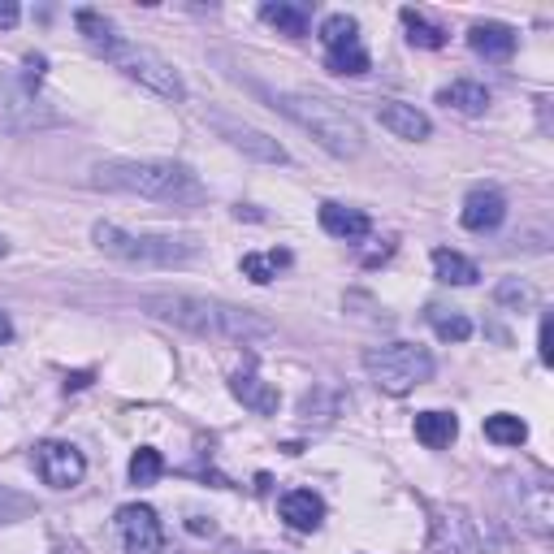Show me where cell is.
Returning <instances> with one entry per match:
<instances>
[{
  "instance_id": "ba28073f",
  "label": "cell",
  "mask_w": 554,
  "mask_h": 554,
  "mask_svg": "<svg viewBox=\"0 0 554 554\" xmlns=\"http://www.w3.org/2000/svg\"><path fill=\"white\" fill-rule=\"evenodd\" d=\"M321 44H325V65L334 74H368L360 22H355L351 13H329L321 22Z\"/></svg>"
},
{
  "instance_id": "52a82bcc",
  "label": "cell",
  "mask_w": 554,
  "mask_h": 554,
  "mask_svg": "<svg viewBox=\"0 0 554 554\" xmlns=\"http://www.w3.org/2000/svg\"><path fill=\"white\" fill-rule=\"evenodd\" d=\"M52 122H57V113H52L48 104L22 83V78L0 70V130L26 135V130H44Z\"/></svg>"
},
{
  "instance_id": "603a6c76",
  "label": "cell",
  "mask_w": 554,
  "mask_h": 554,
  "mask_svg": "<svg viewBox=\"0 0 554 554\" xmlns=\"http://www.w3.org/2000/svg\"><path fill=\"white\" fill-rule=\"evenodd\" d=\"M282 265H290V252H247L239 269H243V277H252L256 286H265V282H273Z\"/></svg>"
},
{
  "instance_id": "4316f807",
  "label": "cell",
  "mask_w": 554,
  "mask_h": 554,
  "mask_svg": "<svg viewBox=\"0 0 554 554\" xmlns=\"http://www.w3.org/2000/svg\"><path fill=\"white\" fill-rule=\"evenodd\" d=\"M161 472H165V459H161V451H152V446H139V451L130 455V481L135 485L161 481Z\"/></svg>"
},
{
  "instance_id": "f1b7e54d",
  "label": "cell",
  "mask_w": 554,
  "mask_h": 554,
  "mask_svg": "<svg viewBox=\"0 0 554 554\" xmlns=\"http://www.w3.org/2000/svg\"><path fill=\"white\" fill-rule=\"evenodd\" d=\"M498 299H503V303H533V290L520 286V282H503V286H498Z\"/></svg>"
},
{
  "instance_id": "d6986e66",
  "label": "cell",
  "mask_w": 554,
  "mask_h": 554,
  "mask_svg": "<svg viewBox=\"0 0 554 554\" xmlns=\"http://www.w3.org/2000/svg\"><path fill=\"white\" fill-rule=\"evenodd\" d=\"M438 104H446V109H455V113L477 117V113H485V104H490V91H485L481 83H468V78H459V83H451V87L438 91Z\"/></svg>"
},
{
  "instance_id": "8fae6325",
  "label": "cell",
  "mask_w": 554,
  "mask_h": 554,
  "mask_svg": "<svg viewBox=\"0 0 554 554\" xmlns=\"http://www.w3.org/2000/svg\"><path fill=\"white\" fill-rule=\"evenodd\" d=\"M117 537H122L126 554H161V542H165L156 511L143 503H130L117 511Z\"/></svg>"
},
{
  "instance_id": "9a60e30c",
  "label": "cell",
  "mask_w": 554,
  "mask_h": 554,
  "mask_svg": "<svg viewBox=\"0 0 554 554\" xmlns=\"http://www.w3.org/2000/svg\"><path fill=\"white\" fill-rule=\"evenodd\" d=\"M282 520L295 533H312V529H321V520H325V503L312 490H290V494H282Z\"/></svg>"
},
{
  "instance_id": "8992f818",
  "label": "cell",
  "mask_w": 554,
  "mask_h": 554,
  "mask_svg": "<svg viewBox=\"0 0 554 554\" xmlns=\"http://www.w3.org/2000/svg\"><path fill=\"white\" fill-rule=\"evenodd\" d=\"M364 373L373 377L377 390L407 394L433 377V355L425 347H416V342H386V347L364 351Z\"/></svg>"
},
{
  "instance_id": "484cf974",
  "label": "cell",
  "mask_w": 554,
  "mask_h": 554,
  "mask_svg": "<svg viewBox=\"0 0 554 554\" xmlns=\"http://www.w3.org/2000/svg\"><path fill=\"white\" fill-rule=\"evenodd\" d=\"M399 18H403V26H407V39H412L416 48H442V44H446L442 26L425 22V18H420V13H416V9H403Z\"/></svg>"
},
{
  "instance_id": "83f0119b",
  "label": "cell",
  "mask_w": 554,
  "mask_h": 554,
  "mask_svg": "<svg viewBox=\"0 0 554 554\" xmlns=\"http://www.w3.org/2000/svg\"><path fill=\"white\" fill-rule=\"evenodd\" d=\"M26 511H35L31 498H22V494H13V490H0V524H9V520H22Z\"/></svg>"
},
{
  "instance_id": "277c9868",
  "label": "cell",
  "mask_w": 554,
  "mask_h": 554,
  "mask_svg": "<svg viewBox=\"0 0 554 554\" xmlns=\"http://www.w3.org/2000/svg\"><path fill=\"white\" fill-rule=\"evenodd\" d=\"M273 109H282L290 122H299L316 143H321L325 152H334V156H360L364 152V130H360V122H355L347 109H338L334 100L303 96V91H277Z\"/></svg>"
},
{
  "instance_id": "5b68a950",
  "label": "cell",
  "mask_w": 554,
  "mask_h": 554,
  "mask_svg": "<svg viewBox=\"0 0 554 554\" xmlns=\"http://www.w3.org/2000/svg\"><path fill=\"white\" fill-rule=\"evenodd\" d=\"M91 239H96L100 252H109L117 260H126V265H182V260H191L200 252V243L195 239H169V234H130L122 226H113V221H100L96 230H91Z\"/></svg>"
},
{
  "instance_id": "30bf717a",
  "label": "cell",
  "mask_w": 554,
  "mask_h": 554,
  "mask_svg": "<svg viewBox=\"0 0 554 554\" xmlns=\"http://www.w3.org/2000/svg\"><path fill=\"white\" fill-rule=\"evenodd\" d=\"M446 546H451V554H485V537L468 511L459 507L433 511V550H446Z\"/></svg>"
},
{
  "instance_id": "d6a6232c",
  "label": "cell",
  "mask_w": 554,
  "mask_h": 554,
  "mask_svg": "<svg viewBox=\"0 0 554 554\" xmlns=\"http://www.w3.org/2000/svg\"><path fill=\"white\" fill-rule=\"evenodd\" d=\"M9 338H13V325H9V316L0 312V342H9Z\"/></svg>"
},
{
  "instance_id": "6da1fadb",
  "label": "cell",
  "mask_w": 554,
  "mask_h": 554,
  "mask_svg": "<svg viewBox=\"0 0 554 554\" xmlns=\"http://www.w3.org/2000/svg\"><path fill=\"white\" fill-rule=\"evenodd\" d=\"M143 308L161 321L187 329L195 338H217V342H265L273 338L277 329L265 316L247 312V308H234V303H221V299H204V295H148Z\"/></svg>"
},
{
  "instance_id": "1f68e13d",
  "label": "cell",
  "mask_w": 554,
  "mask_h": 554,
  "mask_svg": "<svg viewBox=\"0 0 554 554\" xmlns=\"http://www.w3.org/2000/svg\"><path fill=\"white\" fill-rule=\"evenodd\" d=\"M87 381H91V373H74L70 381H65V390H83V386H87Z\"/></svg>"
},
{
  "instance_id": "5bb4252c",
  "label": "cell",
  "mask_w": 554,
  "mask_h": 554,
  "mask_svg": "<svg viewBox=\"0 0 554 554\" xmlns=\"http://www.w3.org/2000/svg\"><path fill=\"white\" fill-rule=\"evenodd\" d=\"M507 217V200L498 191H472L464 200V213H459V221H464L468 230H498Z\"/></svg>"
},
{
  "instance_id": "4fadbf2b",
  "label": "cell",
  "mask_w": 554,
  "mask_h": 554,
  "mask_svg": "<svg viewBox=\"0 0 554 554\" xmlns=\"http://www.w3.org/2000/svg\"><path fill=\"white\" fill-rule=\"evenodd\" d=\"M377 122L390 130L394 139H429V117L416 104H399V100H381L377 104Z\"/></svg>"
},
{
  "instance_id": "7c38bea8",
  "label": "cell",
  "mask_w": 554,
  "mask_h": 554,
  "mask_svg": "<svg viewBox=\"0 0 554 554\" xmlns=\"http://www.w3.org/2000/svg\"><path fill=\"white\" fill-rule=\"evenodd\" d=\"M221 135H226L234 148L239 152H247V156H256V161H269V165H286V148L277 139H269L265 130H256V126H243V122H234V117H226V113H213L208 117Z\"/></svg>"
},
{
  "instance_id": "ffe728a7",
  "label": "cell",
  "mask_w": 554,
  "mask_h": 554,
  "mask_svg": "<svg viewBox=\"0 0 554 554\" xmlns=\"http://www.w3.org/2000/svg\"><path fill=\"white\" fill-rule=\"evenodd\" d=\"M416 438L429 446V451H442L459 438V420L451 412H420L416 416Z\"/></svg>"
},
{
  "instance_id": "f546056e",
  "label": "cell",
  "mask_w": 554,
  "mask_h": 554,
  "mask_svg": "<svg viewBox=\"0 0 554 554\" xmlns=\"http://www.w3.org/2000/svg\"><path fill=\"white\" fill-rule=\"evenodd\" d=\"M22 18V9L13 5V0H0V31H9V26H18Z\"/></svg>"
},
{
  "instance_id": "7402d4cb",
  "label": "cell",
  "mask_w": 554,
  "mask_h": 554,
  "mask_svg": "<svg viewBox=\"0 0 554 554\" xmlns=\"http://www.w3.org/2000/svg\"><path fill=\"white\" fill-rule=\"evenodd\" d=\"M260 18H265L269 26H277L282 35H308L312 26V9L308 5H290V0H277V5H265L260 9Z\"/></svg>"
},
{
  "instance_id": "cb8c5ba5",
  "label": "cell",
  "mask_w": 554,
  "mask_h": 554,
  "mask_svg": "<svg viewBox=\"0 0 554 554\" xmlns=\"http://www.w3.org/2000/svg\"><path fill=\"white\" fill-rule=\"evenodd\" d=\"M485 438L498 442V446H520L524 438H529V425L511 412H498V416L485 420Z\"/></svg>"
},
{
  "instance_id": "44dd1931",
  "label": "cell",
  "mask_w": 554,
  "mask_h": 554,
  "mask_svg": "<svg viewBox=\"0 0 554 554\" xmlns=\"http://www.w3.org/2000/svg\"><path fill=\"white\" fill-rule=\"evenodd\" d=\"M433 273H438V282H446V286H472L481 277V269L472 265L468 256L451 252V247H438V252H433Z\"/></svg>"
},
{
  "instance_id": "3957f363",
  "label": "cell",
  "mask_w": 554,
  "mask_h": 554,
  "mask_svg": "<svg viewBox=\"0 0 554 554\" xmlns=\"http://www.w3.org/2000/svg\"><path fill=\"white\" fill-rule=\"evenodd\" d=\"M91 182L104 191H126V195H143V200H161V204L204 200V182L187 165H174V161H104L96 165V178Z\"/></svg>"
},
{
  "instance_id": "2e32d148",
  "label": "cell",
  "mask_w": 554,
  "mask_h": 554,
  "mask_svg": "<svg viewBox=\"0 0 554 554\" xmlns=\"http://www.w3.org/2000/svg\"><path fill=\"white\" fill-rule=\"evenodd\" d=\"M468 44H472V52H481V57H490V61H507L511 52H516V31L503 22H477L468 31Z\"/></svg>"
},
{
  "instance_id": "e575fe53",
  "label": "cell",
  "mask_w": 554,
  "mask_h": 554,
  "mask_svg": "<svg viewBox=\"0 0 554 554\" xmlns=\"http://www.w3.org/2000/svg\"><path fill=\"white\" fill-rule=\"evenodd\" d=\"M5 252H9V243H5V239H0V256H5Z\"/></svg>"
},
{
  "instance_id": "836d02e7",
  "label": "cell",
  "mask_w": 554,
  "mask_h": 554,
  "mask_svg": "<svg viewBox=\"0 0 554 554\" xmlns=\"http://www.w3.org/2000/svg\"><path fill=\"white\" fill-rule=\"evenodd\" d=\"M52 554H87V550H83V546H57Z\"/></svg>"
},
{
  "instance_id": "4dcf8cb0",
  "label": "cell",
  "mask_w": 554,
  "mask_h": 554,
  "mask_svg": "<svg viewBox=\"0 0 554 554\" xmlns=\"http://www.w3.org/2000/svg\"><path fill=\"white\" fill-rule=\"evenodd\" d=\"M537 342H542V364H550V316H542V334H537Z\"/></svg>"
},
{
  "instance_id": "9c48e42d",
  "label": "cell",
  "mask_w": 554,
  "mask_h": 554,
  "mask_svg": "<svg viewBox=\"0 0 554 554\" xmlns=\"http://www.w3.org/2000/svg\"><path fill=\"white\" fill-rule=\"evenodd\" d=\"M35 472L44 485H52V490H70V485L83 481L87 459L70 442H39L35 446Z\"/></svg>"
},
{
  "instance_id": "ac0fdd59",
  "label": "cell",
  "mask_w": 554,
  "mask_h": 554,
  "mask_svg": "<svg viewBox=\"0 0 554 554\" xmlns=\"http://www.w3.org/2000/svg\"><path fill=\"white\" fill-rule=\"evenodd\" d=\"M230 390H234V399H239L243 407H252V412H260V416L277 412V390L269 386V381H260L256 373H234Z\"/></svg>"
},
{
  "instance_id": "e0dca14e",
  "label": "cell",
  "mask_w": 554,
  "mask_h": 554,
  "mask_svg": "<svg viewBox=\"0 0 554 554\" xmlns=\"http://www.w3.org/2000/svg\"><path fill=\"white\" fill-rule=\"evenodd\" d=\"M321 226H325V234H334V239H347V243L364 239V234L373 230L360 208H347V204H321Z\"/></svg>"
},
{
  "instance_id": "7a4b0ae2",
  "label": "cell",
  "mask_w": 554,
  "mask_h": 554,
  "mask_svg": "<svg viewBox=\"0 0 554 554\" xmlns=\"http://www.w3.org/2000/svg\"><path fill=\"white\" fill-rule=\"evenodd\" d=\"M74 22H78V31H83L87 44L96 48L109 65H117L126 78H135V83L156 91L161 100H187V83H182V74L161 57V52H152V48L135 44V39L117 35V26L96 9H78Z\"/></svg>"
},
{
  "instance_id": "d4e9b609",
  "label": "cell",
  "mask_w": 554,
  "mask_h": 554,
  "mask_svg": "<svg viewBox=\"0 0 554 554\" xmlns=\"http://www.w3.org/2000/svg\"><path fill=\"white\" fill-rule=\"evenodd\" d=\"M429 321H433V329H438L442 342H464V338H472V321H468L464 312H451V308H438V303H433Z\"/></svg>"
}]
</instances>
